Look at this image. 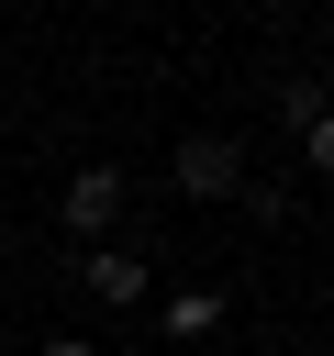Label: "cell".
<instances>
[{
    "instance_id": "1",
    "label": "cell",
    "mask_w": 334,
    "mask_h": 356,
    "mask_svg": "<svg viewBox=\"0 0 334 356\" xmlns=\"http://www.w3.org/2000/svg\"><path fill=\"white\" fill-rule=\"evenodd\" d=\"M167 178H178L189 200H234V189H245V145H234V134H189V145L167 156Z\"/></svg>"
},
{
    "instance_id": "2",
    "label": "cell",
    "mask_w": 334,
    "mask_h": 356,
    "mask_svg": "<svg viewBox=\"0 0 334 356\" xmlns=\"http://www.w3.org/2000/svg\"><path fill=\"white\" fill-rule=\"evenodd\" d=\"M67 222H78V234H111V222H122V167H78V178H67Z\"/></svg>"
},
{
    "instance_id": "3",
    "label": "cell",
    "mask_w": 334,
    "mask_h": 356,
    "mask_svg": "<svg viewBox=\"0 0 334 356\" xmlns=\"http://www.w3.org/2000/svg\"><path fill=\"white\" fill-rule=\"evenodd\" d=\"M78 278H89V300H111V312H122V300H145V256H134V245H89V267H78Z\"/></svg>"
},
{
    "instance_id": "4",
    "label": "cell",
    "mask_w": 334,
    "mask_h": 356,
    "mask_svg": "<svg viewBox=\"0 0 334 356\" xmlns=\"http://www.w3.org/2000/svg\"><path fill=\"white\" fill-rule=\"evenodd\" d=\"M212 323H223L212 289H178V300H167V334H212Z\"/></svg>"
},
{
    "instance_id": "5",
    "label": "cell",
    "mask_w": 334,
    "mask_h": 356,
    "mask_svg": "<svg viewBox=\"0 0 334 356\" xmlns=\"http://www.w3.org/2000/svg\"><path fill=\"white\" fill-rule=\"evenodd\" d=\"M301 156H312V167L334 178V111H312V122H301Z\"/></svg>"
},
{
    "instance_id": "6",
    "label": "cell",
    "mask_w": 334,
    "mask_h": 356,
    "mask_svg": "<svg viewBox=\"0 0 334 356\" xmlns=\"http://www.w3.org/2000/svg\"><path fill=\"white\" fill-rule=\"evenodd\" d=\"M45 356H100V345H89V334H56V345H45Z\"/></svg>"
}]
</instances>
